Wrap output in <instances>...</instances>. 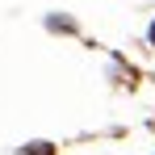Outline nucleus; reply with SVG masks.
I'll return each mask as SVG.
<instances>
[{"instance_id": "nucleus-1", "label": "nucleus", "mask_w": 155, "mask_h": 155, "mask_svg": "<svg viewBox=\"0 0 155 155\" xmlns=\"http://www.w3.org/2000/svg\"><path fill=\"white\" fill-rule=\"evenodd\" d=\"M25 155H54V147H51V143H29Z\"/></svg>"}, {"instance_id": "nucleus-2", "label": "nucleus", "mask_w": 155, "mask_h": 155, "mask_svg": "<svg viewBox=\"0 0 155 155\" xmlns=\"http://www.w3.org/2000/svg\"><path fill=\"white\" fill-rule=\"evenodd\" d=\"M151 42H155V25H151Z\"/></svg>"}]
</instances>
